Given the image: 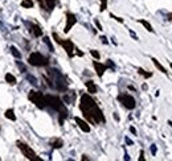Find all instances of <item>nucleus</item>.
I'll use <instances>...</instances> for the list:
<instances>
[{"label": "nucleus", "mask_w": 172, "mask_h": 161, "mask_svg": "<svg viewBox=\"0 0 172 161\" xmlns=\"http://www.w3.org/2000/svg\"><path fill=\"white\" fill-rule=\"evenodd\" d=\"M21 7L23 8H32L33 7V2H32V0H23Z\"/></svg>", "instance_id": "nucleus-19"}, {"label": "nucleus", "mask_w": 172, "mask_h": 161, "mask_svg": "<svg viewBox=\"0 0 172 161\" xmlns=\"http://www.w3.org/2000/svg\"><path fill=\"white\" fill-rule=\"evenodd\" d=\"M125 160H130V157H129V155H127V153L125 155Z\"/></svg>", "instance_id": "nucleus-39"}, {"label": "nucleus", "mask_w": 172, "mask_h": 161, "mask_svg": "<svg viewBox=\"0 0 172 161\" xmlns=\"http://www.w3.org/2000/svg\"><path fill=\"white\" fill-rule=\"evenodd\" d=\"M11 50H12V54L15 56V57H16V58H21V54H20V52H19L17 49H16V48H15V46H12L11 48Z\"/></svg>", "instance_id": "nucleus-23"}, {"label": "nucleus", "mask_w": 172, "mask_h": 161, "mask_svg": "<svg viewBox=\"0 0 172 161\" xmlns=\"http://www.w3.org/2000/svg\"><path fill=\"white\" fill-rule=\"evenodd\" d=\"M45 103L51 107V108L60 112V115H61L60 116V123L62 124L64 119H65L66 115H68V111L65 108V106H64V103L61 102V99L58 98V96H55V95H45Z\"/></svg>", "instance_id": "nucleus-3"}, {"label": "nucleus", "mask_w": 172, "mask_h": 161, "mask_svg": "<svg viewBox=\"0 0 172 161\" xmlns=\"http://www.w3.org/2000/svg\"><path fill=\"white\" fill-rule=\"evenodd\" d=\"M74 120H76V123L78 124V127H80V128L83 131V132H90V125L87 124L85 120H82V119H80V118H76Z\"/></svg>", "instance_id": "nucleus-10"}, {"label": "nucleus", "mask_w": 172, "mask_h": 161, "mask_svg": "<svg viewBox=\"0 0 172 161\" xmlns=\"http://www.w3.org/2000/svg\"><path fill=\"white\" fill-rule=\"evenodd\" d=\"M32 33H33V36L34 37H40L42 35V31H41V28L38 27V25H34V24H31V29H29Z\"/></svg>", "instance_id": "nucleus-12"}, {"label": "nucleus", "mask_w": 172, "mask_h": 161, "mask_svg": "<svg viewBox=\"0 0 172 161\" xmlns=\"http://www.w3.org/2000/svg\"><path fill=\"white\" fill-rule=\"evenodd\" d=\"M28 62L31 63L32 66H46L49 63L48 58L44 57L41 53H32L28 58Z\"/></svg>", "instance_id": "nucleus-4"}, {"label": "nucleus", "mask_w": 172, "mask_h": 161, "mask_svg": "<svg viewBox=\"0 0 172 161\" xmlns=\"http://www.w3.org/2000/svg\"><path fill=\"white\" fill-rule=\"evenodd\" d=\"M139 23L142 24V25H143L147 31L148 32H154V29H152V27H151V24L148 23V21H146V20H139Z\"/></svg>", "instance_id": "nucleus-18"}, {"label": "nucleus", "mask_w": 172, "mask_h": 161, "mask_svg": "<svg viewBox=\"0 0 172 161\" xmlns=\"http://www.w3.org/2000/svg\"><path fill=\"white\" fill-rule=\"evenodd\" d=\"M106 6H107V0H102V3H101V11H105L106 9Z\"/></svg>", "instance_id": "nucleus-27"}, {"label": "nucleus", "mask_w": 172, "mask_h": 161, "mask_svg": "<svg viewBox=\"0 0 172 161\" xmlns=\"http://www.w3.org/2000/svg\"><path fill=\"white\" fill-rule=\"evenodd\" d=\"M139 160H140V161H144V153H143V150L140 152V157H139Z\"/></svg>", "instance_id": "nucleus-31"}, {"label": "nucleus", "mask_w": 172, "mask_h": 161, "mask_svg": "<svg viewBox=\"0 0 172 161\" xmlns=\"http://www.w3.org/2000/svg\"><path fill=\"white\" fill-rule=\"evenodd\" d=\"M170 66H171V69H172V63H171V65H170Z\"/></svg>", "instance_id": "nucleus-42"}, {"label": "nucleus", "mask_w": 172, "mask_h": 161, "mask_svg": "<svg viewBox=\"0 0 172 161\" xmlns=\"http://www.w3.org/2000/svg\"><path fill=\"white\" fill-rule=\"evenodd\" d=\"M29 100H31L32 103L36 104L38 108H44V107L46 106L45 95H42L41 92H38V91H31V92H29Z\"/></svg>", "instance_id": "nucleus-5"}, {"label": "nucleus", "mask_w": 172, "mask_h": 161, "mask_svg": "<svg viewBox=\"0 0 172 161\" xmlns=\"http://www.w3.org/2000/svg\"><path fill=\"white\" fill-rule=\"evenodd\" d=\"M76 23H77V19H76L74 15H73V13H68L66 15V25H65V29H64L65 33H68L69 31H70Z\"/></svg>", "instance_id": "nucleus-8"}, {"label": "nucleus", "mask_w": 172, "mask_h": 161, "mask_svg": "<svg viewBox=\"0 0 172 161\" xmlns=\"http://www.w3.org/2000/svg\"><path fill=\"white\" fill-rule=\"evenodd\" d=\"M126 143H127V144H130V145H131V144H132V141H131V140H130L129 138H126Z\"/></svg>", "instance_id": "nucleus-37"}, {"label": "nucleus", "mask_w": 172, "mask_h": 161, "mask_svg": "<svg viewBox=\"0 0 172 161\" xmlns=\"http://www.w3.org/2000/svg\"><path fill=\"white\" fill-rule=\"evenodd\" d=\"M82 160H85V161H87V160H89V157H86V156H82Z\"/></svg>", "instance_id": "nucleus-38"}, {"label": "nucleus", "mask_w": 172, "mask_h": 161, "mask_svg": "<svg viewBox=\"0 0 172 161\" xmlns=\"http://www.w3.org/2000/svg\"><path fill=\"white\" fill-rule=\"evenodd\" d=\"M27 79H28L29 82H31V85H33V86H37V85H38L37 79H36V78H34L33 75H31V74H28V75H27Z\"/></svg>", "instance_id": "nucleus-20"}, {"label": "nucleus", "mask_w": 172, "mask_h": 161, "mask_svg": "<svg viewBox=\"0 0 172 161\" xmlns=\"http://www.w3.org/2000/svg\"><path fill=\"white\" fill-rule=\"evenodd\" d=\"M94 67H95V71H97L98 77H102V75H103V73H105V70H106V66L95 61V62H94Z\"/></svg>", "instance_id": "nucleus-11"}, {"label": "nucleus", "mask_w": 172, "mask_h": 161, "mask_svg": "<svg viewBox=\"0 0 172 161\" xmlns=\"http://www.w3.org/2000/svg\"><path fill=\"white\" fill-rule=\"evenodd\" d=\"M130 131H131V133H134V135L136 133V129L134 128V127H130Z\"/></svg>", "instance_id": "nucleus-34"}, {"label": "nucleus", "mask_w": 172, "mask_h": 161, "mask_svg": "<svg viewBox=\"0 0 172 161\" xmlns=\"http://www.w3.org/2000/svg\"><path fill=\"white\" fill-rule=\"evenodd\" d=\"M152 62H154V65H155L156 67H158V69H159L161 73H164V74H165V73H167V71H165V69H164L163 66H161V63H160L158 60H156V58H152Z\"/></svg>", "instance_id": "nucleus-17"}, {"label": "nucleus", "mask_w": 172, "mask_h": 161, "mask_svg": "<svg viewBox=\"0 0 172 161\" xmlns=\"http://www.w3.org/2000/svg\"><path fill=\"white\" fill-rule=\"evenodd\" d=\"M58 44L64 46V49L66 50V53L69 54V57H72V56H73V50H74V45H73V42H72L70 40H61Z\"/></svg>", "instance_id": "nucleus-9"}, {"label": "nucleus", "mask_w": 172, "mask_h": 161, "mask_svg": "<svg viewBox=\"0 0 172 161\" xmlns=\"http://www.w3.org/2000/svg\"><path fill=\"white\" fill-rule=\"evenodd\" d=\"M80 108L83 112L85 118L90 121V123H105L106 119L103 116L102 111L99 110V107L97 106V103L90 98V95L83 94L81 96V104Z\"/></svg>", "instance_id": "nucleus-1"}, {"label": "nucleus", "mask_w": 172, "mask_h": 161, "mask_svg": "<svg viewBox=\"0 0 172 161\" xmlns=\"http://www.w3.org/2000/svg\"><path fill=\"white\" fill-rule=\"evenodd\" d=\"M90 53H91V56H93V57L97 58V60L99 58V53H98L97 50H90Z\"/></svg>", "instance_id": "nucleus-28"}, {"label": "nucleus", "mask_w": 172, "mask_h": 161, "mask_svg": "<svg viewBox=\"0 0 172 161\" xmlns=\"http://www.w3.org/2000/svg\"><path fill=\"white\" fill-rule=\"evenodd\" d=\"M74 96H76L74 94H72L70 96H69V95H66V96H65V98H64V99H65V102H66V103H72V102L74 100Z\"/></svg>", "instance_id": "nucleus-25"}, {"label": "nucleus", "mask_w": 172, "mask_h": 161, "mask_svg": "<svg viewBox=\"0 0 172 161\" xmlns=\"http://www.w3.org/2000/svg\"><path fill=\"white\" fill-rule=\"evenodd\" d=\"M48 75L51 77V79L48 81L49 86L55 87V89H57L58 91H66L68 90V82L65 79V77H64L57 69H49Z\"/></svg>", "instance_id": "nucleus-2"}, {"label": "nucleus", "mask_w": 172, "mask_h": 161, "mask_svg": "<svg viewBox=\"0 0 172 161\" xmlns=\"http://www.w3.org/2000/svg\"><path fill=\"white\" fill-rule=\"evenodd\" d=\"M118 99H119V102L126 107V108H129V110L135 108V99L132 98L131 95L123 94V95H119V98H118Z\"/></svg>", "instance_id": "nucleus-7"}, {"label": "nucleus", "mask_w": 172, "mask_h": 161, "mask_svg": "<svg viewBox=\"0 0 172 161\" xmlns=\"http://www.w3.org/2000/svg\"><path fill=\"white\" fill-rule=\"evenodd\" d=\"M167 17H168V20H172V13H170V15H168V16H167Z\"/></svg>", "instance_id": "nucleus-40"}, {"label": "nucleus", "mask_w": 172, "mask_h": 161, "mask_svg": "<svg viewBox=\"0 0 172 161\" xmlns=\"http://www.w3.org/2000/svg\"><path fill=\"white\" fill-rule=\"evenodd\" d=\"M95 25H97V28H98V29H102L101 24H99V21H98V20H95Z\"/></svg>", "instance_id": "nucleus-32"}, {"label": "nucleus", "mask_w": 172, "mask_h": 161, "mask_svg": "<svg viewBox=\"0 0 172 161\" xmlns=\"http://www.w3.org/2000/svg\"><path fill=\"white\" fill-rule=\"evenodd\" d=\"M6 81L8 82V83H11V85H15V83H16V77H15V75H12L11 74V73H7V74H6Z\"/></svg>", "instance_id": "nucleus-14"}, {"label": "nucleus", "mask_w": 172, "mask_h": 161, "mask_svg": "<svg viewBox=\"0 0 172 161\" xmlns=\"http://www.w3.org/2000/svg\"><path fill=\"white\" fill-rule=\"evenodd\" d=\"M6 118H8L9 120H12V121L16 120V115L13 114V110L12 108H9V110L6 111Z\"/></svg>", "instance_id": "nucleus-15"}, {"label": "nucleus", "mask_w": 172, "mask_h": 161, "mask_svg": "<svg viewBox=\"0 0 172 161\" xmlns=\"http://www.w3.org/2000/svg\"><path fill=\"white\" fill-rule=\"evenodd\" d=\"M45 4H46V8L49 9V11H52V9L56 7L57 0H45Z\"/></svg>", "instance_id": "nucleus-16"}, {"label": "nucleus", "mask_w": 172, "mask_h": 161, "mask_svg": "<svg viewBox=\"0 0 172 161\" xmlns=\"http://www.w3.org/2000/svg\"><path fill=\"white\" fill-rule=\"evenodd\" d=\"M107 66H110V67H112V69H114V65H112V62L109 60V61H107Z\"/></svg>", "instance_id": "nucleus-33"}, {"label": "nucleus", "mask_w": 172, "mask_h": 161, "mask_svg": "<svg viewBox=\"0 0 172 161\" xmlns=\"http://www.w3.org/2000/svg\"><path fill=\"white\" fill-rule=\"evenodd\" d=\"M111 17H112V19H115V20H117V21H119V23H123V20H122L121 17H115L114 15H111Z\"/></svg>", "instance_id": "nucleus-29"}, {"label": "nucleus", "mask_w": 172, "mask_h": 161, "mask_svg": "<svg viewBox=\"0 0 172 161\" xmlns=\"http://www.w3.org/2000/svg\"><path fill=\"white\" fill-rule=\"evenodd\" d=\"M16 65L19 66V69H20V71H21V73H25V71H27V67L24 66L20 61H16Z\"/></svg>", "instance_id": "nucleus-24"}, {"label": "nucleus", "mask_w": 172, "mask_h": 161, "mask_svg": "<svg viewBox=\"0 0 172 161\" xmlns=\"http://www.w3.org/2000/svg\"><path fill=\"white\" fill-rule=\"evenodd\" d=\"M130 33H131V36H132V37H134V38H135V40H138V36L135 35V33H134V32H132V31H131Z\"/></svg>", "instance_id": "nucleus-36"}, {"label": "nucleus", "mask_w": 172, "mask_h": 161, "mask_svg": "<svg viewBox=\"0 0 172 161\" xmlns=\"http://www.w3.org/2000/svg\"><path fill=\"white\" fill-rule=\"evenodd\" d=\"M44 42H45L46 45L49 46V49H51V52H55V48H53V45H52L51 40H49V37H44Z\"/></svg>", "instance_id": "nucleus-21"}, {"label": "nucleus", "mask_w": 172, "mask_h": 161, "mask_svg": "<svg viewBox=\"0 0 172 161\" xmlns=\"http://www.w3.org/2000/svg\"><path fill=\"white\" fill-rule=\"evenodd\" d=\"M151 153H152V155L156 153V147H155V145H152V147H151Z\"/></svg>", "instance_id": "nucleus-30"}, {"label": "nucleus", "mask_w": 172, "mask_h": 161, "mask_svg": "<svg viewBox=\"0 0 172 161\" xmlns=\"http://www.w3.org/2000/svg\"><path fill=\"white\" fill-rule=\"evenodd\" d=\"M52 147H53V148H61V147H62V141H61V140H55V141L52 143Z\"/></svg>", "instance_id": "nucleus-22"}, {"label": "nucleus", "mask_w": 172, "mask_h": 161, "mask_svg": "<svg viewBox=\"0 0 172 161\" xmlns=\"http://www.w3.org/2000/svg\"><path fill=\"white\" fill-rule=\"evenodd\" d=\"M101 40H102L103 44H107V38L106 37H101Z\"/></svg>", "instance_id": "nucleus-35"}, {"label": "nucleus", "mask_w": 172, "mask_h": 161, "mask_svg": "<svg viewBox=\"0 0 172 161\" xmlns=\"http://www.w3.org/2000/svg\"><path fill=\"white\" fill-rule=\"evenodd\" d=\"M17 147L20 148V150L23 152V155L25 156V157L28 159V160H32V161H41V159H38L37 156H36V153L33 152V150L28 147L27 144H24V143H21V141H17Z\"/></svg>", "instance_id": "nucleus-6"}, {"label": "nucleus", "mask_w": 172, "mask_h": 161, "mask_svg": "<svg viewBox=\"0 0 172 161\" xmlns=\"http://www.w3.org/2000/svg\"><path fill=\"white\" fill-rule=\"evenodd\" d=\"M168 124H170V125L172 127V121H168Z\"/></svg>", "instance_id": "nucleus-41"}, {"label": "nucleus", "mask_w": 172, "mask_h": 161, "mask_svg": "<svg viewBox=\"0 0 172 161\" xmlns=\"http://www.w3.org/2000/svg\"><path fill=\"white\" fill-rule=\"evenodd\" d=\"M138 71H139V74L140 75H143V77H146V78H150L152 74H151V73H146L143 69H139V70H138Z\"/></svg>", "instance_id": "nucleus-26"}, {"label": "nucleus", "mask_w": 172, "mask_h": 161, "mask_svg": "<svg viewBox=\"0 0 172 161\" xmlns=\"http://www.w3.org/2000/svg\"><path fill=\"white\" fill-rule=\"evenodd\" d=\"M85 85H86V87H87V90H89L90 94H95V92H97V86L94 85V82H93V81H87Z\"/></svg>", "instance_id": "nucleus-13"}]
</instances>
